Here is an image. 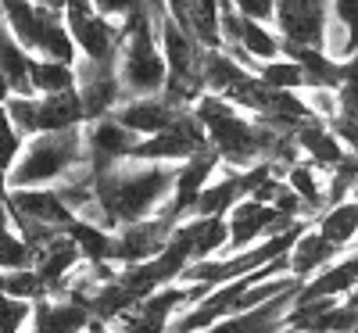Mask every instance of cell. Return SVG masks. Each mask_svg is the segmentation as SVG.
I'll return each instance as SVG.
<instances>
[{
	"mask_svg": "<svg viewBox=\"0 0 358 333\" xmlns=\"http://www.w3.org/2000/svg\"><path fill=\"white\" fill-rule=\"evenodd\" d=\"M172 187H176V165L165 162L122 158L94 172V194L101 201L108 229L158 215L165 201L172 197Z\"/></svg>",
	"mask_w": 358,
	"mask_h": 333,
	"instance_id": "6da1fadb",
	"label": "cell"
},
{
	"mask_svg": "<svg viewBox=\"0 0 358 333\" xmlns=\"http://www.w3.org/2000/svg\"><path fill=\"white\" fill-rule=\"evenodd\" d=\"M190 111L197 115V122L208 133V143L219 155L222 165L233 169H248L255 162H268L273 155V143H276V129L262 126L258 118H251L248 111H241L236 104H229L219 94H201Z\"/></svg>",
	"mask_w": 358,
	"mask_h": 333,
	"instance_id": "7a4b0ae2",
	"label": "cell"
},
{
	"mask_svg": "<svg viewBox=\"0 0 358 333\" xmlns=\"http://www.w3.org/2000/svg\"><path fill=\"white\" fill-rule=\"evenodd\" d=\"M115 72L126 97H151L165 90L169 65L158 43V25L147 8L133 11L122 22V43H118V54H115Z\"/></svg>",
	"mask_w": 358,
	"mask_h": 333,
	"instance_id": "3957f363",
	"label": "cell"
},
{
	"mask_svg": "<svg viewBox=\"0 0 358 333\" xmlns=\"http://www.w3.org/2000/svg\"><path fill=\"white\" fill-rule=\"evenodd\" d=\"M86 162L90 158H86V143H83V126L57 129V133H36L25 140L18 162L11 165L8 190L11 187H57Z\"/></svg>",
	"mask_w": 358,
	"mask_h": 333,
	"instance_id": "277c9868",
	"label": "cell"
},
{
	"mask_svg": "<svg viewBox=\"0 0 358 333\" xmlns=\"http://www.w3.org/2000/svg\"><path fill=\"white\" fill-rule=\"evenodd\" d=\"M204 147H212L208 143V133L204 126L197 122V115L190 108H183L176 115V122L155 136H143L136 147H133V155L129 158H143V162H165V165H179V162H187L194 158L197 150Z\"/></svg>",
	"mask_w": 358,
	"mask_h": 333,
	"instance_id": "5b68a950",
	"label": "cell"
},
{
	"mask_svg": "<svg viewBox=\"0 0 358 333\" xmlns=\"http://www.w3.org/2000/svg\"><path fill=\"white\" fill-rule=\"evenodd\" d=\"M226 226H229V244H226L222 255H233V251H248V248L262 244V240L276 236V233H287L297 222H290L287 215H280L273 204L244 197V201H236L226 211Z\"/></svg>",
	"mask_w": 358,
	"mask_h": 333,
	"instance_id": "8992f818",
	"label": "cell"
},
{
	"mask_svg": "<svg viewBox=\"0 0 358 333\" xmlns=\"http://www.w3.org/2000/svg\"><path fill=\"white\" fill-rule=\"evenodd\" d=\"M330 0H276V33L283 47H322Z\"/></svg>",
	"mask_w": 358,
	"mask_h": 333,
	"instance_id": "52a82bcc",
	"label": "cell"
},
{
	"mask_svg": "<svg viewBox=\"0 0 358 333\" xmlns=\"http://www.w3.org/2000/svg\"><path fill=\"white\" fill-rule=\"evenodd\" d=\"M76 94L83 101L86 122L111 115L118 104L126 101L115 65L111 62H90V57H76Z\"/></svg>",
	"mask_w": 358,
	"mask_h": 333,
	"instance_id": "ba28073f",
	"label": "cell"
},
{
	"mask_svg": "<svg viewBox=\"0 0 358 333\" xmlns=\"http://www.w3.org/2000/svg\"><path fill=\"white\" fill-rule=\"evenodd\" d=\"M4 208L11 222H43L54 229H69V222L76 219L72 208L62 201L57 187H11L4 197Z\"/></svg>",
	"mask_w": 358,
	"mask_h": 333,
	"instance_id": "9c48e42d",
	"label": "cell"
},
{
	"mask_svg": "<svg viewBox=\"0 0 358 333\" xmlns=\"http://www.w3.org/2000/svg\"><path fill=\"white\" fill-rule=\"evenodd\" d=\"M172 226L176 222H169L165 215H151V219L118 226L115 229V255H111V262L118 269H126V265H140L147 258L162 255V248L169 244V236H172Z\"/></svg>",
	"mask_w": 358,
	"mask_h": 333,
	"instance_id": "30bf717a",
	"label": "cell"
},
{
	"mask_svg": "<svg viewBox=\"0 0 358 333\" xmlns=\"http://www.w3.org/2000/svg\"><path fill=\"white\" fill-rule=\"evenodd\" d=\"M83 143H86L90 169L101 172L111 162L129 158L133 147L140 143V136L133 129H126L115 115H104V118H94V122H83Z\"/></svg>",
	"mask_w": 358,
	"mask_h": 333,
	"instance_id": "8fae6325",
	"label": "cell"
},
{
	"mask_svg": "<svg viewBox=\"0 0 358 333\" xmlns=\"http://www.w3.org/2000/svg\"><path fill=\"white\" fill-rule=\"evenodd\" d=\"M179 111H183V108H176L165 94H151V97H126L111 115L143 140V136H155V133L169 129Z\"/></svg>",
	"mask_w": 358,
	"mask_h": 333,
	"instance_id": "7c38bea8",
	"label": "cell"
},
{
	"mask_svg": "<svg viewBox=\"0 0 358 333\" xmlns=\"http://www.w3.org/2000/svg\"><path fill=\"white\" fill-rule=\"evenodd\" d=\"M294 294L297 290H287V294H280L273 301H262V305H255L248 312H233L204 333H280L287 326V312L294 305Z\"/></svg>",
	"mask_w": 358,
	"mask_h": 333,
	"instance_id": "4fadbf2b",
	"label": "cell"
},
{
	"mask_svg": "<svg viewBox=\"0 0 358 333\" xmlns=\"http://www.w3.org/2000/svg\"><path fill=\"white\" fill-rule=\"evenodd\" d=\"M94 316H90L79 301L62 297V294H47L33 305V319H29L25 333H83L90 330Z\"/></svg>",
	"mask_w": 358,
	"mask_h": 333,
	"instance_id": "5bb4252c",
	"label": "cell"
},
{
	"mask_svg": "<svg viewBox=\"0 0 358 333\" xmlns=\"http://www.w3.org/2000/svg\"><path fill=\"white\" fill-rule=\"evenodd\" d=\"M83 265V255L76 248V240L62 229V233H54L43 248L33 251V269L43 276V283L50 287V294L62 290V283L72 276V272Z\"/></svg>",
	"mask_w": 358,
	"mask_h": 333,
	"instance_id": "9a60e30c",
	"label": "cell"
},
{
	"mask_svg": "<svg viewBox=\"0 0 358 333\" xmlns=\"http://www.w3.org/2000/svg\"><path fill=\"white\" fill-rule=\"evenodd\" d=\"M334 258H337V248L308 222L301 233H297L290 251H287V269H290V276H297V280H312L315 272H322Z\"/></svg>",
	"mask_w": 358,
	"mask_h": 333,
	"instance_id": "2e32d148",
	"label": "cell"
},
{
	"mask_svg": "<svg viewBox=\"0 0 358 333\" xmlns=\"http://www.w3.org/2000/svg\"><path fill=\"white\" fill-rule=\"evenodd\" d=\"M297 147H301V158L312 162L315 169L330 172L334 165H341L348 158V147L341 143V136L322 122V118H308V122L294 133Z\"/></svg>",
	"mask_w": 358,
	"mask_h": 333,
	"instance_id": "e0dca14e",
	"label": "cell"
},
{
	"mask_svg": "<svg viewBox=\"0 0 358 333\" xmlns=\"http://www.w3.org/2000/svg\"><path fill=\"white\" fill-rule=\"evenodd\" d=\"M351 287H358V251L348 258H334L322 272H315L312 280L297 287L294 301H312V297H344Z\"/></svg>",
	"mask_w": 358,
	"mask_h": 333,
	"instance_id": "ac0fdd59",
	"label": "cell"
},
{
	"mask_svg": "<svg viewBox=\"0 0 358 333\" xmlns=\"http://www.w3.org/2000/svg\"><path fill=\"white\" fill-rule=\"evenodd\" d=\"M86 122L83 101L76 90H62V94L36 97V133H57V129H76Z\"/></svg>",
	"mask_w": 358,
	"mask_h": 333,
	"instance_id": "d6986e66",
	"label": "cell"
},
{
	"mask_svg": "<svg viewBox=\"0 0 358 333\" xmlns=\"http://www.w3.org/2000/svg\"><path fill=\"white\" fill-rule=\"evenodd\" d=\"M283 54L301 65L305 90H337L344 79V62L330 57L322 47H283Z\"/></svg>",
	"mask_w": 358,
	"mask_h": 333,
	"instance_id": "ffe728a7",
	"label": "cell"
},
{
	"mask_svg": "<svg viewBox=\"0 0 358 333\" xmlns=\"http://www.w3.org/2000/svg\"><path fill=\"white\" fill-rule=\"evenodd\" d=\"M283 179H287V187L305 201L308 222H315L322 211H326V172L301 158V162H294V165L283 172Z\"/></svg>",
	"mask_w": 358,
	"mask_h": 333,
	"instance_id": "44dd1931",
	"label": "cell"
},
{
	"mask_svg": "<svg viewBox=\"0 0 358 333\" xmlns=\"http://www.w3.org/2000/svg\"><path fill=\"white\" fill-rule=\"evenodd\" d=\"M65 233L76 240V248H79L86 265H115L111 262V255H115V229H104V226L86 222V219H72Z\"/></svg>",
	"mask_w": 358,
	"mask_h": 333,
	"instance_id": "7402d4cb",
	"label": "cell"
},
{
	"mask_svg": "<svg viewBox=\"0 0 358 333\" xmlns=\"http://www.w3.org/2000/svg\"><path fill=\"white\" fill-rule=\"evenodd\" d=\"M315 229L330 240V244L337 251L351 248L355 240H358V201H341V204H330L322 211V215L315 219Z\"/></svg>",
	"mask_w": 358,
	"mask_h": 333,
	"instance_id": "603a6c76",
	"label": "cell"
},
{
	"mask_svg": "<svg viewBox=\"0 0 358 333\" xmlns=\"http://www.w3.org/2000/svg\"><path fill=\"white\" fill-rule=\"evenodd\" d=\"M29 86H33L36 97L76 90V65L54 62V57H33V65H29Z\"/></svg>",
	"mask_w": 358,
	"mask_h": 333,
	"instance_id": "cb8c5ba5",
	"label": "cell"
},
{
	"mask_svg": "<svg viewBox=\"0 0 358 333\" xmlns=\"http://www.w3.org/2000/svg\"><path fill=\"white\" fill-rule=\"evenodd\" d=\"M0 294L36 305L40 297L50 294V287L43 283V276H40L33 265H25V269H0Z\"/></svg>",
	"mask_w": 358,
	"mask_h": 333,
	"instance_id": "d4e9b609",
	"label": "cell"
},
{
	"mask_svg": "<svg viewBox=\"0 0 358 333\" xmlns=\"http://www.w3.org/2000/svg\"><path fill=\"white\" fill-rule=\"evenodd\" d=\"M25 265H33V248L22 240L4 201H0V269H25Z\"/></svg>",
	"mask_w": 358,
	"mask_h": 333,
	"instance_id": "484cf974",
	"label": "cell"
},
{
	"mask_svg": "<svg viewBox=\"0 0 358 333\" xmlns=\"http://www.w3.org/2000/svg\"><path fill=\"white\" fill-rule=\"evenodd\" d=\"M255 76H258L265 86H273V90H305V72H301V65H297L294 57H287V54L273 57V62H258V65H255Z\"/></svg>",
	"mask_w": 358,
	"mask_h": 333,
	"instance_id": "4316f807",
	"label": "cell"
},
{
	"mask_svg": "<svg viewBox=\"0 0 358 333\" xmlns=\"http://www.w3.org/2000/svg\"><path fill=\"white\" fill-rule=\"evenodd\" d=\"M355 179H358V158L348 155L341 165H334L330 172H326V208L348 201V197H351V187H355Z\"/></svg>",
	"mask_w": 358,
	"mask_h": 333,
	"instance_id": "83f0119b",
	"label": "cell"
},
{
	"mask_svg": "<svg viewBox=\"0 0 358 333\" xmlns=\"http://www.w3.org/2000/svg\"><path fill=\"white\" fill-rule=\"evenodd\" d=\"M22 147H25V136L18 133V126L11 122V115H8V104L0 101V169L11 172V165L18 162L22 155Z\"/></svg>",
	"mask_w": 358,
	"mask_h": 333,
	"instance_id": "f1b7e54d",
	"label": "cell"
},
{
	"mask_svg": "<svg viewBox=\"0 0 358 333\" xmlns=\"http://www.w3.org/2000/svg\"><path fill=\"white\" fill-rule=\"evenodd\" d=\"M29 319H33V305L29 301L0 294V333H25Z\"/></svg>",
	"mask_w": 358,
	"mask_h": 333,
	"instance_id": "f546056e",
	"label": "cell"
},
{
	"mask_svg": "<svg viewBox=\"0 0 358 333\" xmlns=\"http://www.w3.org/2000/svg\"><path fill=\"white\" fill-rule=\"evenodd\" d=\"M301 94H305V104L312 108V115L322 118V122H330L337 115V90H301Z\"/></svg>",
	"mask_w": 358,
	"mask_h": 333,
	"instance_id": "4dcf8cb0",
	"label": "cell"
},
{
	"mask_svg": "<svg viewBox=\"0 0 358 333\" xmlns=\"http://www.w3.org/2000/svg\"><path fill=\"white\" fill-rule=\"evenodd\" d=\"M229 4L236 15L265 22V25H273V18H276V0H229Z\"/></svg>",
	"mask_w": 358,
	"mask_h": 333,
	"instance_id": "1f68e13d",
	"label": "cell"
},
{
	"mask_svg": "<svg viewBox=\"0 0 358 333\" xmlns=\"http://www.w3.org/2000/svg\"><path fill=\"white\" fill-rule=\"evenodd\" d=\"M94 8H97L101 15L115 18V22H126L133 11L147 8V0H94Z\"/></svg>",
	"mask_w": 358,
	"mask_h": 333,
	"instance_id": "d6a6232c",
	"label": "cell"
},
{
	"mask_svg": "<svg viewBox=\"0 0 358 333\" xmlns=\"http://www.w3.org/2000/svg\"><path fill=\"white\" fill-rule=\"evenodd\" d=\"M330 18H337L358 40V0H330Z\"/></svg>",
	"mask_w": 358,
	"mask_h": 333,
	"instance_id": "836d02e7",
	"label": "cell"
},
{
	"mask_svg": "<svg viewBox=\"0 0 358 333\" xmlns=\"http://www.w3.org/2000/svg\"><path fill=\"white\" fill-rule=\"evenodd\" d=\"M337 115L358 122V83H341L337 86Z\"/></svg>",
	"mask_w": 358,
	"mask_h": 333,
	"instance_id": "e575fe53",
	"label": "cell"
},
{
	"mask_svg": "<svg viewBox=\"0 0 358 333\" xmlns=\"http://www.w3.org/2000/svg\"><path fill=\"white\" fill-rule=\"evenodd\" d=\"M33 4H43L50 11H65V0H33Z\"/></svg>",
	"mask_w": 358,
	"mask_h": 333,
	"instance_id": "d590c367",
	"label": "cell"
},
{
	"mask_svg": "<svg viewBox=\"0 0 358 333\" xmlns=\"http://www.w3.org/2000/svg\"><path fill=\"white\" fill-rule=\"evenodd\" d=\"M351 201H358V179H355V187H351Z\"/></svg>",
	"mask_w": 358,
	"mask_h": 333,
	"instance_id": "8d00e7d4",
	"label": "cell"
}]
</instances>
